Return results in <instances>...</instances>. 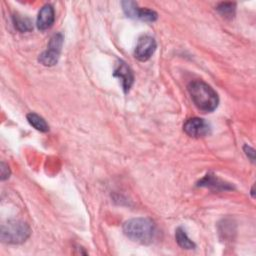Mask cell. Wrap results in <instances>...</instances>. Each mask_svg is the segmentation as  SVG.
Masks as SVG:
<instances>
[{
  "instance_id": "15",
  "label": "cell",
  "mask_w": 256,
  "mask_h": 256,
  "mask_svg": "<svg viewBox=\"0 0 256 256\" xmlns=\"http://www.w3.org/2000/svg\"><path fill=\"white\" fill-rule=\"evenodd\" d=\"M10 169H9V167H8V165L7 164H5L4 162H1V164H0V178H1V180H5V179H7V178H9V176H10Z\"/></svg>"
},
{
  "instance_id": "14",
  "label": "cell",
  "mask_w": 256,
  "mask_h": 256,
  "mask_svg": "<svg viewBox=\"0 0 256 256\" xmlns=\"http://www.w3.org/2000/svg\"><path fill=\"white\" fill-rule=\"evenodd\" d=\"M235 9H236V5L235 3H232V2L220 3L216 8V10L225 18H232L235 14Z\"/></svg>"
},
{
  "instance_id": "7",
  "label": "cell",
  "mask_w": 256,
  "mask_h": 256,
  "mask_svg": "<svg viewBox=\"0 0 256 256\" xmlns=\"http://www.w3.org/2000/svg\"><path fill=\"white\" fill-rule=\"evenodd\" d=\"M157 47L156 41L149 35L141 36L135 47V57L140 61H147L155 52Z\"/></svg>"
},
{
  "instance_id": "16",
  "label": "cell",
  "mask_w": 256,
  "mask_h": 256,
  "mask_svg": "<svg viewBox=\"0 0 256 256\" xmlns=\"http://www.w3.org/2000/svg\"><path fill=\"white\" fill-rule=\"evenodd\" d=\"M243 149H244V152L247 155V157L251 160V162L254 163V161H255V150L252 147H250L249 145H247V144L244 145Z\"/></svg>"
},
{
  "instance_id": "11",
  "label": "cell",
  "mask_w": 256,
  "mask_h": 256,
  "mask_svg": "<svg viewBox=\"0 0 256 256\" xmlns=\"http://www.w3.org/2000/svg\"><path fill=\"white\" fill-rule=\"evenodd\" d=\"M175 239L177 244L186 250H191L196 247L195 243L187 236L185 230L182 227H178L175 231Z\"/></svg>"
},
{
  "instance_id": "2",
  "label": "cell",
  "mask_w": 256,
  "mask_h": 256,
  "mask_svg": "<svg viewBox=\"0 0 256 256\" xmlns=\"http://www.w3.org/2000/svg\"><path fill=\"white\" fill-rule=\"evenodd\" d=\"M124 234L132 241L150 244L156 234V226L149 218H132L123 224Z\"/></svg>"
},
{
  "instance_id": "3",
  "label": "cell",
  "mask_w": 256,
  "mask_h": 256,
  "mask_svg": "<svg viewBox=\"0 0 256 256\" xmlns=\"http://www.w3.org/2000/svg\"><path fill=\"white\" fill-rule=\"evenodd\" d=\"M31 234L29 225L21 220H8L1 225L0 238L7 244H21L25 242Z\"/></svg>"
},
{
  "instance_id": "8",
  "label": "cell",
  "mask_w": 256,
  "mask_h": 256,
  "mask_svg": "<svg viewBox=\"0 0 256 256\" xmlns=\"http://www.w3.org/2000/svg\"><path fill=\"white\" fill-rule=\"evenodd\" d=\"M113 75L121 81L123 90L125 93H127L130 90V88L134 82V75H133V72L130 69V67L124 61L120 60L116 64Z\"/></svg>"
},
{
  "instance_id": "6",
  "label": "cell",
  "mask_w": 256,
  "mask_h": 256,
  "mask_svg": "<svg viewBox=\"0 0 256 256\" xmlns=\"http://www.w3.org/2000/svg\"><path fill=\"white\" fill-rule=\"evenodd\" d=\"M210 125L201 118L193 117L188 120L183 125L184 132L193 138L205 137L210 133Z\"/></svg>"
},
{
  "instance_id": "13",
  "label": "cell",
  "mask_w": 256,
  "mask_h": 256,
  "mask_svg": "<svg viewBox=\"0 0 256 256\" xmlns=\"http://www.w3.org/2000/svg\"><path fill=\"white\" fill-rule=\"evenodd\" d=\"M13 24L15 28L20 32H29L33 29L31 20L27 17H22L20 15L13 16Z\"/></svg>"
},
{
  "instance_id": "4",
  "label": "cell",
  "mask_w": 256,
  "mask_h": 256,
  "mask_svg": "<svg viewBox=\"0 0 256 256\" xmlns=\"http://www.w3.org/2000/svg\"><path fill=\"white\" fill-rule=\"evenodd\" d=\"M64 37L62 33L54 34L48 43L47 50H45L42 54H40L38 61L44 66H53L58 62L59 55L62 49Z\"/></svg>"
},
{
  "instance_id": "10",
  "label": "cell",
  "mask_w": 256,
  "mask_h": 256,
  "mask_svg": "<svg viewBox=\"0 0 256 256\" xmlns=\"http://www.w3.org/2000/svg\"><path fill=\"white\" fill-rule=\"evenodd\" d=\"M198 186L203 187H210L216 190H231L233 187L229 185V183H226L220 179H218L216 176L212 174H207L204 178H202L198 182Z\"/></svg>"
},
{
  "instance_id": "5",
  "label": "cell",
  "mask_w": 256,
  "mask_h": 256,
  "mask_svg": "<svg viewBox=\"0 0 256 256\" xmlns=\"http://www.w3.org/2000/svg\"><path fill=\"white\" fill-rule=\"evenodd\" d=\"M121 4L124 13L129 18L146 22H154L157 19V13L155 11L147 8H140L134 1H123Z\"/></svg>"
},
{
  "instance_id": "1",
  "label": "cell",
  "mask_w": 256,
  "mask_h": 256,
  "mask_svg": "<svg viewBox=\"0 0 256 256\" xmlns=\"http://www.w3.org/2000/svg\"><path fill=\"white\" fill-rule=\"evenodd\" d=\"M188 92L194 105L200 111L208 113L217 108L219 97L216 91L207 83L201 80L192 81L188 85Z\"/></svg>"
},
{
  "instance_id": "9",
  "label": "cell",
  "mask_w": 256,
  "mask_h": 256,
  "mask_svg": "<svg viewBox=\"0 0 256 256\" xmlns=\"http://www.w3.org/2000/svg\"><path fill=\"white\" fill-rule=\"evenodd\" d=\"M55 20V13H54V8L50 4L44 5L37 16V21L36 25L37 28L41 31L47 30L50 27H52L53 23Z\"/></svg>"
},
{
  "instance_id": "12",
  "label": "cell",
  "mask_w": 256,
  "mask_h": 256,
  "mask_svg": "<svg viewBox=\"0 0 256 256\" xmlns=\"http://www.w3.org/2000/svg\"><path fill=\"white\" fill-rule=\"evenodd\" d=\"M26 118H27L29 124L31 126H33L36 130H38L40 132H47V131H49L48 124L46 123L44 118H42L38 114H36L34 112H30V113L27 114Z\"/></svg>"
}]
</instances>
